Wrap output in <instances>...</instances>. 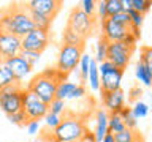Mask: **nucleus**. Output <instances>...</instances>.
Masks as SVG:
<instances>
[{"instance_id":"1","label":"nucleus","mask_w":152,"mask_h":142,"mask_svg":"<svg viewBox=\"0 0 152 142\" xmlns=\"http://www.w3.org/2000/svg\"><path fill=\"white\" fill-rule=\"evenodd\" d=\"M86 131H87L86 115L65 111L57 128L52 131L41 130L40 136L45 142H83Z\"/></svg>"},{"instance_id":"2","label":"nucleus","mask_w":152,"mask_h":142,"mask_svg":"<svg viewBox=\"0 0 152 142\" xmlns=\"http://www.w3.org/2000/svg\"><path fill=\"white\" fill-rule=\"evenodd\" d=\"M33 28L35 27H33L26 3H13L7 8L0 9V32L11 33L18 38H24Z\"/></svg>"},{"instance_id":"3","label":"nucleus","mask_w":152,"mask_h":142,"mask_svg":"<svg viewBox=\"0 0 152 142\" xmlns=\"http://www.w3.org/2000/svg\"><path fill=\"white\" fill-rule=\"evenodd\" d=\"M68 76L57 71L56 68H46L37 74L27 85V90H30L33 95H37L45 104H49L56 98V90L60 82L66 80Z\"/></svg>"},{"instance_id":"4","label":"nucleus","mask_w":152,"mask_h":142,"mask_svg":"<svg viewBox=\"0 0 152 142\" xmlns=\"http://www.w3.org/2000/svg\"><path fill=\"white\" fill-rule=\"evenodd\" d=\"M86 51V44H62L59 55H57L56 70L68 76L78 68L81 55Z\"/></svg>"},{"instance_id":"5","label":"nucleus","mask_w":152,"mask_h":142,"mask_svg":"<svg viewBox=\"0 0 152 142\" xmlns=\"http://www.w3.org/2000/svg\"><path fill=\"white\" fill-rule=\"evenodd\" d=\"M95 24H97V17L87 16L79 7H73L66 21V27L73 30L76 35H79L84 41H87V38L94 35Z\"/></svg>"},{"instance_id":"6","label":"nucleus","mask_w":152,"mask_h":142,"mask_svg":"<svg viewBox=\"0 0 152 142\" xmlns=\"http://www.w3.org/2000/svg\"><path fill=\"white\" fill-rule=\"evenodd\" d=\"M135 49H136V46L125 44V43H122V41L109 43L108 51H106V60L111 62L117 70L125 71L128 63H130V59H132Z\"/></svg>"},{"instance_id":"7","label":"nucleus","mask_w":152,"mask_h":142,"mask_svg":"<svg viewBox=\"0 0 152 142\" xmlns=\"http://www.w3.org/2000/svg\"><path fill=\"white\" fill-rule=\"evenodd\" d=\"M128 33H133V35L138 38V40L141 38L140 28L133 27L132 24H130L128 27H125V25H121V24L111 21L109 17H106V19H104V21L102 22V36H103L108 43L124 41Z\"/></svg>"},{"instance_id":"8","label":"nucleus","mask_w":152,"mask_h":142,"mask_svg":"<svg viewBox=\"0 0 152 142\" xmlns=\"http://www.w3.org/2000/svg\"><path fill=\"white\" fill-rule=\"evenodd\" d=\"M22 90L24 88L21 84H14L0 90V109H2V112L7 117L21 111Z\"/></svg>"},{"instance_id":"9","label":"nucleus","mask_w":152,"mask_h":142,"mask_svg":"<svg viewBox=\"0 0 152 142\" xmlns=\"http://www.w3.org/2000/svg\"><path fill=\"white\" fill-rule=\"evenodd\" d=\"M21 111L27 115L28 120H43L48 114V104H45L37 95H33L30 90H22V101H21Z\"/></svg>"},{"instance_id":"10","label":"nucleus","mask_w":152,"mask_h":142,"mask_svg":"<svg viewBox=\"0 0 152 142\" xmlns=\"http://www.w3.org/2000/svg\"><path fill=\"white\" fill-rule=\"evenodd\" d=\"M48 44H49V32L38 30V28H33L24 38H21L22 51H30V52L41 54L43 51H46Z\"/></svg>"},{"instance_id":"11","label":"nucleus","mask_w":152,"mask_h":142,"mask_svg":"<svg viewBox=\"0 0 152 142\" xmlns=\"http://www.w3.org/2000/svg\"><path fill=\"white\" fill-rule=\"evenodd\" d=\"M64 2L62 0H30L26 3L28 11L38 13L41 16L48 17L49 21H54L56 16L59 14Z\"/></svg>"},{"instance_id":"12","label":"nucleus","mask_w":152,"mask_h":142,"mask_svg":"<svg viewBox=\"0 0 152 142\" xmlns=\"http://www.w3.org/2000/svg\"><path fill=\"white\" fill-rule=\"evenodd\" d=\"M21 38L11 35V33L0 32V57L5 59H11V57H18L21 54Z\"/></svg>"},{"instance_id":"13","label":"nucleus","mask_w":152,"mask_h":142,"mask_svg":"<svg viewBox=\"0 0 152 142\" xmlns=\"http://www.w3.org/2000/svg\"><path fill=\"white\" fill-rule=\"evenodd\" d=\"M122 78H124V71L117 70L116 66H113L109 71L100 74V93H108V92H114V90L121 88L122 84Z\"/></svg>"},{"instance_id":"14","label":"nucleus","mask_w":152,"mask_h":142,"mask_svg":"<svg viewBox=\"0 0 152 142\" xmlns=\"http://www.w3.org/2000/svg\"><path fill=\"white\" fill-rule=\"evenodd\" d=\"M100 95H102V104L108 114L121 112V109L125 106V93H124L122 88L108 93H100Z\"/></svg>"},{"instance_id":"15","label":"nucleus","mask_w":152,"mask_h":142,"mask_svg":"<svg viewBox=\"0 0 152 142\" xmlns=\"http://www.w3.org/2000/svg\"><path fill=\"white\" fill-rule=\"evenodd\" d=\"M3 66H7V68L11 71L14 79H16V82H19V84H21L22 79L33 70L32 66L19 55L18 57H11V59H5L3 60Z\"/></svg>"},{"instance_id":"16","label":"nucleus","mask_w":152,"mask_h":142,"mask_svg":"<svg viewBox=\"0 0 152 142\" xmlns=\"http://www.w3.org/2000/svg\"><path fill=\"white\" fill-rule=\"evenodd\" d=\"M95 120H97V123H95L94 136H95V142H100L108 133V112L103 107H98L95 111Z\"/></svg>"},{"instance_id":"17","label":"nucleus","mask_w":152,"mask_h":142,"mask_svg":"<svg viewBox=\"0 0 152 142\" xmlns=\"http://www.w3.org/2000/svg\"><path fill=\"white\" fill-rule=\"evenodd\" d=\"M114 142H144V137L138 130H124L114 134Z\"/></svg>"},{"instance_id":"18","label":"nucleus","mask_w":152,"mask_h":142,"mask_svg":"<svg viewBox=\"0 0 152 142\" xmlns=\"http://www.w3.org/2000/svg\"><path fill=\"white\" fill-rule=\"evenodd\" d=\"M87 80H89V85L94 92H98L100 90V74H98V63L92 59L90 62V66H89V71H87Z\"/></svg>"},{"instance_id":"19","label":"nucleus","mask_w":152,"mask_h":142,"mask_svg":"<svg viewBox=\"0 0 152 142\" xmlns=\"http://www.w3.org/2000/svg\"><path fill=\"white\" fill-rule=\"evenodd\" d=\"M125 130V125H124L121 115H119V112H111L108 114V133H111V134H117V133H121Z\"/></svg>"},{"instance_id":"20","label":"nucleus","mask_w":152,"mask_h":142,"mask_svg":"<svg viewBox=\"0 0 152 142\" xmlns=\"http://www.w3.org/2000/svg\"><path fill=\"white\" fill-rule=\"evenodd\" d=\"M119 115H121V118H122V122H124V125H125L127 130H136V128H138V120L133 117L130 106H127V104H125V106L121 109Z\"/></svg>"},{"instance_id":"21","label":"nucleus","mask_w":152,"mask_h":142,"mask_svg":"<svg viewBox=\"0 0 152 142\" xmlns=\"http://www.w3.org/2000/svg\"><path fill=\"white\" fill-rule=\"evenodd\" d=\"M135 76H136V79L140 80V82H142L146 87H149L151 82H152V68H146L142 63L138 62L136 70H135Z\"/></svg>"},{"instance_id":"22","label":"nucleus","mask_w":152,"mask_h":142,"mask_svg":"<svg viewBox=\"0 0 152 142\" xmlns=\"http://www.w3.org/2000/svg\"><path fill=\"white\" fill-rule=\"evenodd\" d=\"M30 14V19L33 22V27L38 28V30H45V32H49L51 30V25H52V21H49L48 17L41 16L38 13H33V11H28Z\"/></svg>"},{"instance_id":"23","label":"nucleus","mask_w":152,"mask_h":142,"mask_svg":"<svg viewBox=\"0 0 152 142\" xmlns=\"http://www.w3.org/2000/svg\"><path fill=\"white\" fill-rule=\"evenodd\" d=\"M76 87L75 82H70V80H64V82H60L57 85V90H56V98L57 99H68L70 93L73 92V88Z\"/></svg>"},{"instance_id":"24","label":"nucleus","mask_w":152,"mask_h":142,"mask_svg":"<svg viewBox=\"0 0 152 142\" xmlns=\"http://www.w3.org/2000/svg\"><path fill=\"white\" fill-rule=\"evenodd\" d=\"M62 44H86V41L65 25L64 32H62Z\"/></svg>"},{"instance_id":"25","label":"nucleus","mask_w":152,"mask_h":142,"mask_svg":"<svg viewBox=\"0 0 152 142\" xmlns=\"http://www.w3.org/2000/svg\"><path fill=\"white\" fill-rule=\"evenodd\" d=\"M14 84H19V82H16L11 71L7 66L2 65V68H0V90L5 87H10V85H14Z\"/></svg>"},{"instance_id":"26","label":"nucleus","mask_w":152,"mask_h":142,"mask_svg":"<svg viewBox=\"0 0 152 142\" xmlns=\"http://www.w3.org/2000/svg\"><path fill=\"white\" fill-rule=\"evenodd\" d=\"M108 44L109 43L104 40V38L100 35L98 38V43H97V51H95V62L97 63H102L103 60H106V51H108Z\"/></svg>"},{"instance_id":"27","label":"nucleus","mask_w":152,"mask_h":142,"mask_svg":"<svg viewBox=\"0 0 152 142\" xmlns=\"http://www.w3.org/2000/svg\"><path fill=\"white\" fill-rule=\"evenodd\" d=\"M132 114H133V117H135L136 120L144 118V117H147V114H149V106H147L144 101H136V103H133Z\"/></svg>"},{"instance_id":"28","label":"nucleus","mask_w":152,"mask_h":142,"mask_svg":"<svg viewBox=\"0 0 152 142\" xmlns=\"http://www.w3.org/2000/svg\"><path fill=\"white\" fill-rule=\"evenodd\" d=\"M65 111H66V104H65L64 99L54 98L49 104H48V112L54 114V115H60V114H64Z\"/></svg>"},{"instance_id":"29","label":"nucleus","mask_w":152,"mask_h":142,"mask_svg":"<svg viewBox=\"0 0 152 142\" xmlns=\"http://www.w3.org/2000/svg\"><path fill=\"white\" fill-rule=\"evenodd\" d=\"M94 57H90L89 54H83L81 55V60H79V70H81V80L86 82L87 80V71H89V66H90V62H92Z\"/></svg>"},{"instance_id":"30","label":"nucleus","mask_w":152,"mask_h":142,"mask_svg":"<svg viewBox=\"0 0 152 142\" xmlns=\"http://www.w3.org/2000/svg\"><path fill=\"white\" fill-rule=\"evenodd\" d=\"M124 11L122 2L121 0H106V14L108 17L114 16V14H119Z\"/></svg>"},{"instance_id":"31","label":"nucleus","mask_w":152,"mask_h":142,"mask_svg":"<svg viewBox=\"0 0 152 142\" xmlns=\"http://www.w3.org/2000/svg\"><path fill=\"white\" fill-rule=\"evenodd\" d=\"M151 7H152L151 0H132V9H135V11H138L142 16L149 11Z\"/></svg>"},{"instance_id":"32","label":"nucleus","mask_w":152,"mask_h":142,"mask_svg":"<svg viewBox=\"0 0 152 142\" xmlns=\"http://www.w3.org/2000/svg\"><path fill=\"white\" fill-rule=\"evenodd\" d=\"M7 118H8V122L11 123V125H16V126H26V123L28 122L27 115L22 111L14 112V114H11V115H8Z\"/></svg>"},{"instance_id":"33","label":"nucleus","mask_w":152,"mask_h":142,"mask_svg":"<svg viewBox=\"0 0 152 142\" xmlns=\"http://www.w3.org/2000/svg\"><path fill=\"white\" fill-rule=\"evenodd\" d=\"M43 120H45L46 130H48V131H52V130H54V128H57V125L60 123L62 117H60V115H54V114H49V112H48Z\"/></svg>"},{"instance_id":"34","label":"nucleus","mask_w":152,"mask_h":142,"mask_svg":"<svg viewBox=\"0 0 152 142\" xmlns=\"http://www.w3.org/2000/svg\"><path fill=\"white\" fill-rule=\"evenodd\" d=\"M151 59H152V49L149 46L142 47V49H141V55H140V63H142L146 68H152Z\"/></svg>"},{"instance_id":"35","label":"nucleus","mask_w":152,"mask_h":142,"mask_svg":"<svg viewBox=\"0 0 152 142\" xmlns=\"http://www.w3.org/2000/svg\"><path fill=\"white\" fill-rule=\"evenodd\" d=\"M95 17L100 21V24L108 17V14H106V0H100V2H97V7H95Z\"/></svg>"},{"instance_id":"36","label":"nucleus","mask_w":152,"mask_h":142,"mask_svg":"<svg viewBox=\"0 0 152 142\" xmlns=\"http://www.w3.org/2000/svg\"><path fill=\"white\" fill-rule=\"evenodd\" d=\"M40 55H41V54H37V52H30V51H21V54H19V57H22V59L26 60L27 63L32 66V68L35 66L37 62L40 60Z\"/></svg>"},{"instance_id":"37","label":"nucleus","mask_w":152,"mask_h":142,"mask_svg":"<svg viewBox=\"0 0 152 142\" xmlns=\"http://www.w3.org/2000/svg\"><path fill=\"white\" fill-rule=\"evenodd\" d=\"M127 14H128V17H130V24H132V25L136 27V28H141L144 16H142V14H140L138 11H135V9H128Z\"/></svg>"},{"instance_id":"38","label":"nucleus","mask_w":152,"mask_h":142,"mask_svg":"<svg viewBox=\"0 0 152 142\" xmlns=\"http://www.w3.org/2000/svg\"><path fill=\"white\" fill-rule=\"evenodd\" d=\"M95 7H97V2H94V0H83L79 5V8L87 16H92V17H95Z\"/></svg>"},{"instance_id":"39","label":"nucleus","mask_w":152,"mask_h":142,"mask_svg":"<svg viewBox=\"0 0 152 142\" xmlns=\"http://www.w3.org/2000/svg\"><path fill=\"white\" fill-rule=\"evenodd\" d=\"M109 19H111V21H114V22H117V24H121V25H125V27L130 25V17H128L127 11H122V13H119V14H114V16H111Z\"/></svg>"},{"instance_id":"40","label":"nucleus","mask_w":152,"mask_h":142,"mask_svg":"<svg viewBox=\"0 0 152 142\" xmlns=\"http://www.w3.org/2000/svg\"><path fill=\"white\" fill-rule=\"evenodd\" d=\"M141 95H142V88L140 87V85H135V87H132L130 88V92H128V101L130 103H136V101H140V98H141Z\"/></svg>"},{"instance_id":"41","label":"nucleus","mask_w":152,"mask_h":142,"mask_svg":"<svg viewBox=\"0 0 152 142\" xmlns=\"http://www.w3.org/2000/svg\"><path fill=\"white\" fill-rule=\"evenodd\" d=\"M26 130H27V133L28 134H38V133L41 131V126H40V122L38 120H28L27 123H26Z\"/></svg>"},{"instance_id":"42","label":"nucleus","mask_w":152,"mask_h":142,"mask_svg":"<svg viewBox=\"0 0 152 142\" xmlns=\"http://www.w3.org/2000/svg\"><path fill=\"white\" fill-rule=\"evenodd\" d=\"M84 95H86V87H84V84H76V87L73 88V92L70 93L68 99L81 98V96H84Z\"/></svg>"},{"instance_id":"43","label":"nucleus","mask_w":152,"mask_h":142,"mask_svg":"<svg viewBox=\"0 0 152 142\" xmlns=\"http://www.w3.org/2000/svg\"><path fill=\"white\" fill-rule=\"evenodd\" d=\"M113 63L111 62H108V60H103L102 63H98V74H103V73H106V71H109L113 68Z\"/></svg>"},{"instance_id":"44","label":"nucleus","mask_w":152,"mask_h":142,"mask_svg":"<svg viewBox=\"0 0 152 142\" xmlns=\"http://www.w3.org/2000/svg\"><path fill=\"white\" fill-rule=\"evenodd\" d=\"M100 142H114V134H111V133H106L104 134V137Z\"/></svg>"}]
</instances>
